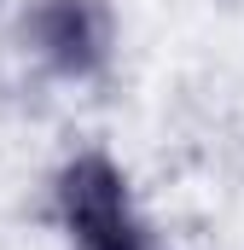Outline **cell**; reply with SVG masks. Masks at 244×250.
Wrapping results in <instances>:
<instances>
[{
    "mask_svg": "<svg viewBox=\"0 0 244 250\" xmlns=\"http://www.w3.org/2000/svg\"><path fill=\"white\" fill-rule=\"evenodd\" d=\"M64 221H70L76 250H151L145 227L128 215L122 175L105 157H81L64 175Z\"/></svg>",
    "mask_w": 244,
    "mask_h": 250,
    "instance_id": "1",
    "label": "cell"
},
{
    "mask_svg": "<svg viewBox=\"0 0 244 250\" xmlns=\"http://www.w3.org/2000/svg\"><path fill=\"white\" fill-rule=\"evenodd\" d=\"M29 35L59 70H93L105 59V41H111L105 12L93 0H41L29 18Z\"/></svg>",
    "mask_w": 244,
    "mask_h": 250,
    "instance_id": "2",
    "label": "cell"
}]
</instances>
